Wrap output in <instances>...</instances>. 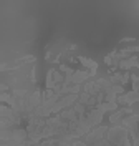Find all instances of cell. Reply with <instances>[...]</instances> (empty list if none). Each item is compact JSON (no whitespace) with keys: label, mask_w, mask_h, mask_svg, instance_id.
I'll list each match as a JSON object with an SVG mask.
<instances>
[{"label":"cell","mask_w":139,"mask_h":146,"mask_svg":"<svg viewBox=\"0 0 139 146\" xmlns=\"http://www.w3.org/2000/svg\"><path fill=\"white\" fill-rule=\"evenodd\" d=\"M116 100L119 101L121 105H131V103H136L139 101V93L138 91H131V93H126V95H121Z\"/></svg>","instance_id":"cell-1"},{"label":"cell","mask_w":139,"mask_h":146,"mask_svg":"<svg viewBox=\"0 0 139 146\" xmlns=\"http://www.w3.org/2000/svg\"><path fill=\"white\" fill-rule=\"evenodd\" d=\"M136 66H138V68H139V60H138V65H136Z\"/></svg>","instance_id":"cell-5"},{"label":"cell","mask_w":139,"mask_h":146,"mask_svg":"<svg viewBox=\"0 0 139 146\" xmlns=\"http://www.w3.org/2000/svg\"><path fill=\"white\" fill-rule=\"evenodd\" d=\"M80 62H81L86 68H90L91 75L96 73V68H98V63H96V62H93V60H90V58H84V56H80Z\"/></svg>","instance_id":"cell-3"},{"label":"cell","mask_w":139,"mask_h":146,"mask_svg":"<svg viewBox=\"0 0 139 146\" xmlns=\"http://www.w3.org/2000/svg\"><path fill=\"white\" fill-rule=\"evenodd\" d=\"M131 113V108H123L119 111H114L111 116H109V121H111L113 125H119V119L124 116V115H129Z\"/></svg>","instance_id":"cell-2"},{"label":"cell","mask_w":139,"mask_h":146,"mask_svg":"<svg viewBox=\"0 0 139 146\" xmlns=\"http://www.w3.org/2000/svg\"><path fill=\"white\" fill-rule=\"evenodd\" d=\"M138 60L139 56H129L128 60H124V62H119V68H131V66H136L138 65Z\"/></svg>","instance_id":"cell-4"}]
</instances>
